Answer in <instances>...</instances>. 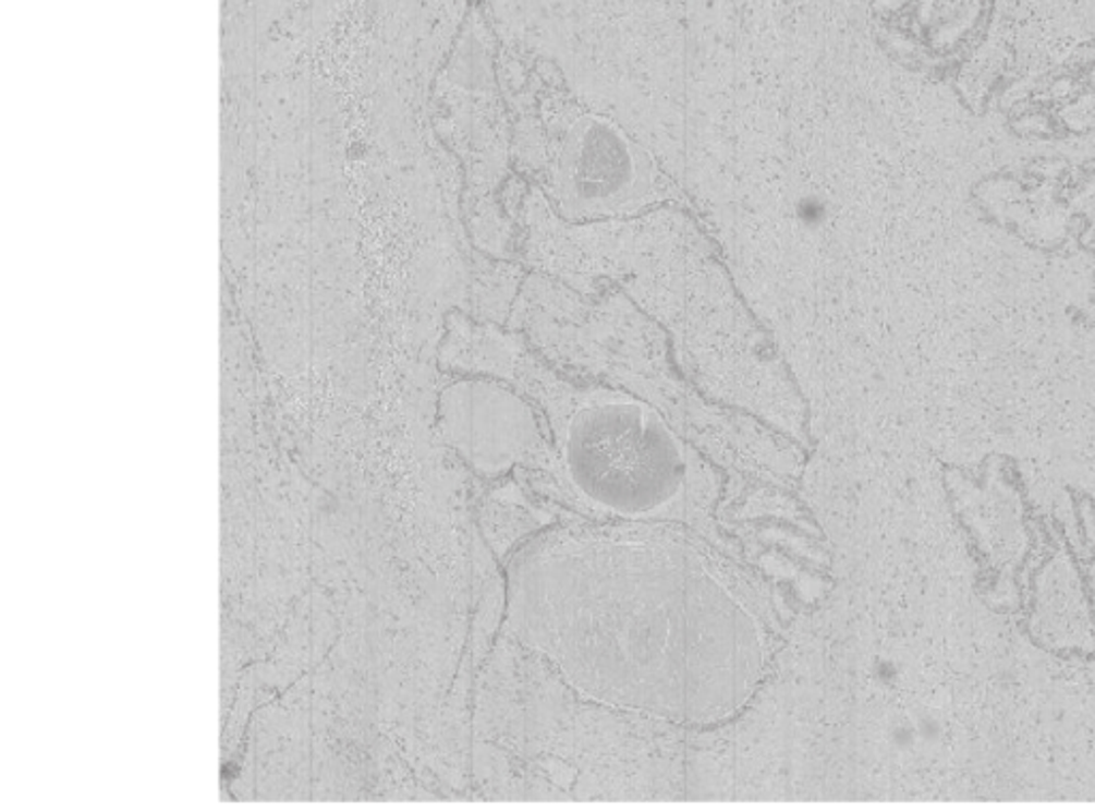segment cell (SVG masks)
Segmentation results:
<instances>
[{
    "mask_svg": "<svg viewBox=\"0 0 1095 811\" xmlns=\"http://www.w3.org/2000/svg\"><path fill=\"white\" fill-rule=\"evenodd\" d=\"M439 431L462 463L486 480L512 471L531 480L550 464V435L539 409L495 377L452 382L439 399Z\"/></svg>",
    "mask_w": 1095,
    "mask_h": 811,
    "instance_id": "277c9868",
    "label": "cell"
},
{
    "mask_svg": "<svg viewBox=\"0 0 1095 811\" xmlns=\"http://www.w3.org/2000/svg\"><path fill=\"white\" fill-rule=\"evenodd\" d=\"M508 630L577 694L681 726L737 717L766 681L781 628L762 582L677 522L586 521L524 542Z\"/></svg>",
    "mask_w": 1095,
    "mask_h": 811,
    "instance_id": "6da1fadb",
    "label": "cell"
},
{
    "mask_svg": "<svg viewBox=\"0 0 1095 811\" xmlns=\"http://www.w3.org/2000/svg\"><path fill=\"white\" fill-rule=\"evenodd\" d=\"M441 364L495 377L539 409L550 464L531 477L586 521L677 522L737 553L717 526L723 477L659 407L557 371L520 332L452 315ZM739 555V553H737Z\"/></svg>",
    "mask_w": 1095,
    "mask_h": 811,
    "instance_id": "7a4b0ae2",
    "label": "cell"
},
{
    "mask_svg": "<svg viewBox=\"0 0 1095 811\" xmlns=\"http://www.w3.org/2000/svg\"><path fill=\"white\" fill-rule=\"evenodd\" d=\"M524 118L520 159L537 178L539 195L570 226L625 221L683 202L679 186L653 155L610 118L552 95Z\"/></svg>",
    "mask_w": 1095,
    "mask_h": 811,
    "instance_id": "3957f363",
    "label": "cell"
},
{
    "mask_svg": "<svg viewBox=\"0 0 1095 811\" xmlns=\"http://www.w3.org/2000/svg\"><path fill=\"white\" fill-rule=\"evenodd\" d=\"M918 735H921L923 739L935 741V739L941 735V726H939V722H937V719L926 717L923 724H921V728H918Z\"/></svg>",
    "mask_w": 1095,
    "mask_h": 811,
    "instance_id": "5b68a950",
    "label": "cell"
}]
</instances>
